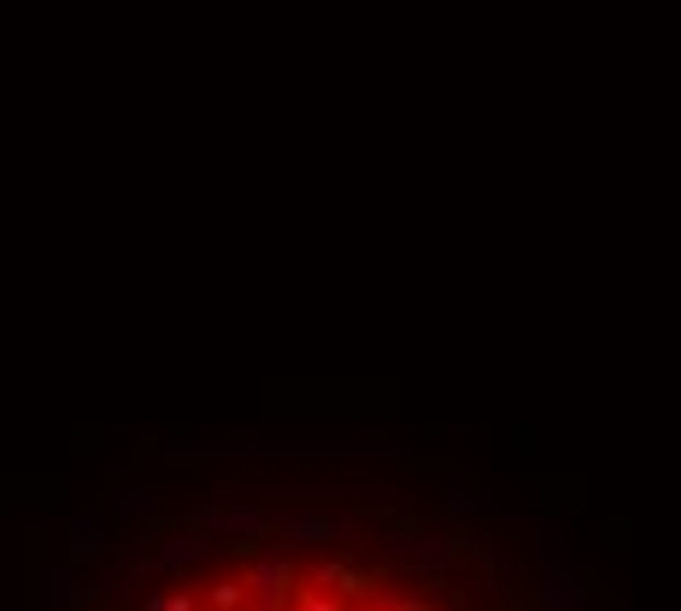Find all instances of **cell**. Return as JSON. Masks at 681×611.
<instances>
[{
  "mask_svg": "<svg viewBox=\"0 0 681 611\" xmlns=\"http://www.w3.org/2000/svg\"><path fill=\"white\" fill-rule=\"evenodd\" d=\"M505 611H511V606H505Z\"/></svg>",
  "mask_w": 681,
  "mask_h": 611,
  "instance_id": "obj_16",
  "label": "cell"
},
{
  "mask_svg": "<svg viewBox=\"0 0 681 611\" xmlns=\"http://www.w3.org/2000/svg\"><path fill=\"white\" fill-rule=\"evenodd\" d=\"M394 558H400V565H412V570H447L453 547H447V541H435V535H423V530H400L394 535Z\"/></svg>",
  "mask_w": 681,
  "mask_h": 611,
  "instance_id": "obj_3",
  "label": "cell"
},
{
  "mask_svg": "<svg viewBox=\"0 0 681 611\" xmlns=\"http://www.w3.org/2000/svg\"><path fill=\"white\" fill-rule=\"evenodd\" d=\"M71 558H100V547H107V523L100 530H71Z\"/></svg>",
  "mask_w": 681,
  "mask_h": 611,
  "instance_id": "obj_12",
  "label": "cell"
},
{
  "mask_svg": "<svg viewBox=\"0 0 681 611\" xmlns=\"http://www.w3.org/2000/svg\"><path fill=\"white\" fill-rule=\"evenodd\" d=\"M142 611H200V593L182 582V588H170V593H147Z\"/></svg>",
  "mask_w": 681,
  "mask_h": 611,
  "instance_id": "obj_9",
  "label": "cell"
},
{
  "mask_svg": "<svg viewBox=\"0 0 681 611\" xmlns=\"http://www.w3.org/2000/svg\"><path fill=\"white\" fill-rule=\"evenodd\" d=\"M71 576H77V558L47 565V570H42V600H47V606H65V600H71Z\"/></svg>",
  "mask_w": 681,
  "mask_h": 611,
  "instance_id": "obj_7",
  "label": "cell"
},
{
  "mask_svg": "<svg viewBox=\"0 0 681 611\" xmlns=\"http://www.w3.org/2000/svg\"><path fill=\"white\" fill-rule=\"evenodd\" d=\"M206 553V530H189V535H170L165 547H159V565L165 570H189L194 558Z\"/></svg>",
  "mask_w": 681,
  "mask_h": 611,
  "instance_id": "obj_6",
  "label": "cell"
},
{
  "mask_svg": "<svg viewBox=\"0 0 681 611\" xmlns=\"http://www.w3.org/2000/svg\"><path fill=\"white\" fill-rule=\"evenodd\" d=\"M200 530H206V535H235V541H265L270 512H265V506H217Z\"/></svg>",
  "mask_w": 681,
  "mask_h": 611,
  "instance_id": "obj_2",
  "label": "cell"
},
{
  "mask_svg": "<svg viewBox=\"0 0 681 611\" xmlns=\"http://www.w3.org/2000/svg\"><path fill=\"white\" fill-rule=\"evenodd\" d=\"M200 606H206V611H242V606H247V582H242V570H230V576H217V582H206Z\"/></svg>",
  "mask_w": 681,
  "mask_h": 611,
  "instance_id": "obj_5",
  "label": "cell"
},
{
  "mask_svg": "<svg viewBox=\"0 0 681 611\" xmlns=\"http://www.w3.org/2000/svg\"><path fill=\"white\" fill-rule=\"evenodd\" d=\"M540 600H547L552 611H565V606H582L588 593H582V582H576L570 570H558V558L547 553V576H540Z\"/></svg>",
  "mask_w": 681,
  "mask_h": 611,
  "instance_id": "obj_4",
  "label": "cell"
},
{
  "mask_svg": "<svg viewBox=\"0 0 681 611\" xmlns=\"http://www.w3.org/2000/svg\"><path fill=\"white\" fill-rule=\"evenodd\" d=\"M77 611H82V606H77Z\"/></svg>",
  "mask_w": 681,
  "mask_h": 611,
  "instance_id": "obj_17",
  "label": "cell"
},
{
  "mask_svg": "<svg viewBox=\"0 0 681 611\" xmlns=\"http://www.w3.org/2000/svg\"><path fill=\"white\" fill-rule=\"evenodd\" d=\"M124 611H142V606H124Z\"/></svg>",
  "mask_w": 681,
  "mask_h": 611,
  "instance_id": "obj_15",
  "label": "cell"
},
{
  "mask_svg": "<svg viewBox=\"0 0 681 611\" xmlns=\"http://www.w3.org/2000/svg\"><path fill=\"white\" fill-rule=\"evenodd\" d=\"M370 611H429L423 600H412V593H400V588H377V593H365Z\"/></svg>",
  "mask_w": 681,
  "mask_h": 611,
  "instance_id": "obj_10",
  "label": "cell"
},
{
  "mask_svg": "<svg viewBox=\"0 0 681 611\" xmlns=\"http://www.w3.org/2000/svg\"><path fill=\"white\" fill-rule=\"evenodd\" d=\"M118 518H159V495H142V488L118 495Z\"/></svg>",
  "mask_w": 681,
  "mask_h": 611,
  "instance_id": "obj_11",
  "label": "cell"
},
{
  "mask_svg": "<svg viewBox=\"0 0 681 611\" xmlns=\"http://www.w3.org/2000/svg\"><path fill=\"white\" fill-rule=\"evenodd\" d=\"M242 582H247V600H288V593L300 588V570L288 565L277 547H259L253 565L242 570Z\"/></svg>",
  "mask_w": 681,
  "mask_h": 611,
  "instance_id": "obj_1",
  "label": "cell"
},
{
  "mask_svg": "<svg viewBox=\"0 0 681 611\" xmlns=\"http://www.w3.org/2000/svg\"><path fill=\"white\" fill-rule=\"evenodd\" d=\"M242 611H288V600H247Z\"/></svg>",
  "mask_w": 681,
  "mask_h": 611,
  "instance_id": "obj_14",
  "label": "cell"
},
{
  "mask_svg": "<svg viewBox=\"0 0 681 611\" xmlns=\"http://www.w3.org/2000/svg\"><path fill=\"white\" fill-rule=\"evenodd\" d=\"M476 506H482V500H476V495H470L465 482H453V518H470Z\"/></svg>",
  "mask_w": 681,
  "mask_h": 611,
  "instance_id": "obj_13",
  "label": "cell"
},
{
  "mask_svg": "<svg viewBox=\"0 0 681 611\" xmlns=\"http://www.w3.org/2000/svg\"><path fill=\"white\" fill-rule=\"evenodd\" d=\"M288 611H347V606H340V593H330V588H312V582H305V588H294V593H288Z\"/></svg>",
  "mask_w": 681,
  "mask_h": 611,
  "instance_id": "obj_8",
  "label": "cell"
}]
</instances>
